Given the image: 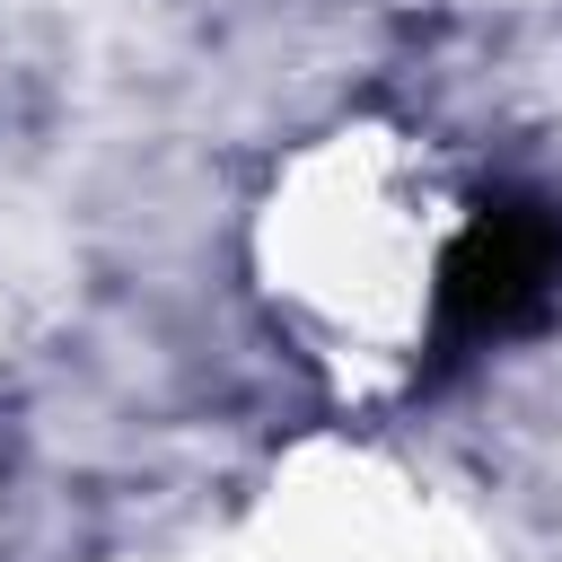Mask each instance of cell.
<instances>
[{"label": "cell", "mask_w": 562, "mask_h": 562, "mask_svg": "<svg viewBox=\"0 0 562 562\" xmlns=\"http://www.w3.org/2000/svg\"><path fill=\"white\" fill-rule=\"evenodd\" d=\"M553 290H562V211L536 193H501L439 255V342L448 351L501 342L536 325Z\"/></svg>", "instance_id": "6da1fadb"}]
</instances>
